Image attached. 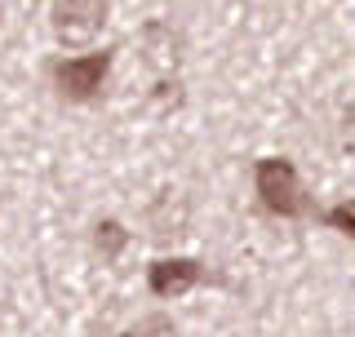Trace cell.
Here are the masks:
<instances>
[{"label":"cell","mask_w":355,"mask_h":337,"mask_svg":"<svg viewBox=\"0 0 355 337\" xmlns=\"http://www.w3.org/2000/svg\"><path fill=\"white\" fill-rule=\"evenodd\" d=\"M253 182H258V196H262V205L271 213H280V218H297V213H306V196H302V182H297V168L288 160H280V155L258 160Z\"/></svg>","instance_id":"1"},{"label":"cell","mask_w":355,"mask_h":337,"mask_svg":"<svg viewBox=\"0 0 355 337\" xmlns=\"http://www.w3.org/2000/svg\"><path fill=\"white\" fill-rule=\"evenodd\" d=\"M111 71V53H80V58H67L53 67V85H58L62 98H76V103H85V98H94L98 89H103Z\"/></svg>","instance_id":"2"},{"label":"cell","mask_w":355,"mask_h":337,"mask_svg":"<svg viewBox=\"0 0 355 337\" xmlns=\"http://www.w3.org/2000/svg\"><path fill=\"white\" fill-rule=\"evenodd\" d=\"M107 0H53V31L62 40H85L103 27Z\"/></svg>","instance_id":"3"},{"label":"cell","mask_w":355,"mask_h":337,"mask_svg":"<svg viewBox=\"0 0 355 337\" xmlns=\"http://www.w3.org/2000/svg\"><path fill=\"white\" fill-rule=\"evenodd\" d=\"M200 275L205 271H200L196 257H164V262H155L147 271V284H151L155 297H178V293H187V288H196Z\"/></svg>","instance_id":"4"},{"label":"cell","mask_w":355,"mask_h":337,"mask_svg":"<svg viewBox=\"0 0 355 337\" xmlns=\"http://www.w3.org/2000/svg\"><path fill=\"white\" fill-rule=\"evenodd\" d=\"M94 244H98V253H103V257H120V253H125V244H129V231L125 227H120V222H98V227H94Z\"/></svg>","instance_id":"5"},{"label":"cell","mask_w":355,"mask_h":337,"mask_svg":"<svg viewBox=\"0 0 355 337\" xmlns=\"http://www.w3.org/2000/svg\"><path fill=\"white\" fill-rule=\"evenodd\" d=\"M125 337H178L173 329V320H164V316H147V320H138Z\"/></svg>","instance_id":"6"},{"label":"cell","mask_w":355,"mask_h":337,"mask_svg":"<svg viewBox=\"0 0 355 337\" xmlns=\"http://www.w3.org/2000/svg\"><path fill=\"white\" fill-rule=\"evenodd\" d=\"M329 227L342 235H355V200H342V205L329 209Z\"/></svg>","instance_id":"7"},{"label":"cell","mask_w":355,"mask_h":337,"mask_svg":"<svg viewBox=\"0 0 355 337\" xmlns=\"http://www.w3.org/2000/svg\"><path fill=\"white\" fill-rule=\"evenodd\" d=\"M342 142H347V147L355 151V107L347 111V116H342Z\"/></svg>","instance_id":"8"}]
</instances>
